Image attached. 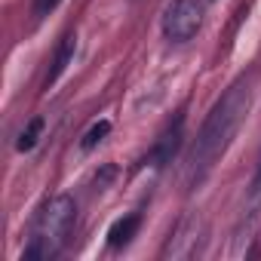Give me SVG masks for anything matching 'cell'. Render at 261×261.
Listing matches in <instances>:
<instances>
[{
    "label": "cell",
    "instance_id": "cell-9",
    "mask_svg": "<svg viewBox=\"0 0 261 261\" xmlns=\"http://www.w3.org/2000/svg\"><path fill=\"white\" fill-rule=\"evenodd\" d=\"M59 4H62V0H37V4H34V13H37V16H46V13H53Z\"/></svg>",
    "mask_w": 261,
    "mask_h": 261
},
{
    "label": "cell",
    "instance_id": "cell-8",
    "mask_svg": "<svg viewBox=\"0 0 261 261\" xmlns=\"http://www.w3.org/2000/svg\"><path fill=\"white\" fill-rule=\"evenodd\" d=\"M108 133H111V123H108V120L92 123V126H89V133H86V136H83V142H80V148H83V151H92V148L108 136Z\"/></svg>",
    "mask_w": 261,
    "mask_h": 261
},
{
    "label": "cell",
    "instance_id": "cell-3",
    "mask_svg": "<svg viewBox=\"0 0 261 261\" xmlns=\"http://www.w3.org/2000/svg\"><path fill=\"white\" fill-rule=\"evenodd\" d=\"M203 22V4L200 0H172L163 10V34L175 43H185L197 34Z\"/></svg>",
    "mask_w": 261,
    "mask_h": 261
},
{
    "label": "cell",
    "instance_id": "cell-5",
    "mask_svg": "<svg viewBox=\"0 0 261 261\" xmlns=\"http://www.w3.org/2000/svg\"><path fill=\"white\" fill-rule=\"evenodd\" d=\"M74 49H77V37H74V34L62 37V43H59V49H56V59H53V68H49V74H46V89L65 74V68H68L71 59H74Z\"/></svg>",
    "mask_w": 261,
    "mask_h": 261
},
{
    "label": "cell",
    "instance_id": "cell-4",
    "mask_svg": "<svg viewBox=\"0 0 261 261\" xmlns=\"http://www.w3.org/2000/svg\"><path fill=\"white\" fill-rule=\"evenodd\" d=\"M181 136H185V120L178 117L166 133L157 139V145H154V151H151V166H166L172 157H175V151H178V145H181Z\"/></svg>",
    "mask_w": 261,
    "mask_h": 261
},
{
    "label": "cell",
    "instance_id": "cell-1",
    "mask_svg": "<svg viewBox=\"0 0 261 261\" xmlns=\"http://www.w3.org/2000/svg\"><path fill=\"white\" fill-rule=\"evenodd\" d=\"M246 111H249V83H237L227 89V95L212 108L209 120L203 123V133L191 154V185H200L206 178V172L212 169V163L224 154V148L230 145L233 133L240 129Z\"/></svg>",
    "mask_w": 261,
    "mask_h": 261
},
{
    "label": "cell",
    "instance_id": "cell-6",
    "mask_svg": "<svg viewBox=\"0 0 261 261\" xmlns=\"http://www.w3.org/2000/svg\"><path fill=\"white\" fill-rule=\"evenodd\" d=\"M139 215H123L120 221H114V227L108 230V243L114 246V249H120V246H126L129 240L136 237V230H139Z\"/></svg>",
    "mask_w": 261,
    "mask_h": 261
},
{
    "label": "cell",
    "instance_id": "cell-2",
    "mask_svg": "<svg viewBox=\"0 0 261 261\" xmlns=\"http://www.w3.org/2000/svg\"><path fill=\"white\" fill-rule=\"evenodd\" d=\"M74 212H77V206H74V200H71L68 194L56 197V200L43 209V215H40V221H37V230H34V237H31V246H28L25 258H49V255H56L59 246L65 243V237L71 233Z\"/></svg>",
    "mask_w": 261,
    "mask_h": 261
},
{
    "label": "cell",
    "instance_id": "cell-7",
    "mask_svg": "<svg viewBox=\"0 0 261 261\" xmlns=\"http://www.w3.org/2000/svg\"><path fill=\"white\" fill-rule=\"evenodd\" d=\"M40 133H43V120H40V117H34V120L22 129V136H19L16 148H19V151H31V148L40 142Z\"/></svg>",
    "mask_w": 261,
    "mask_h": 261
},
{
    "label": "cell",
    "instance_id": "cell-10",
    "mask_svg": "<svg viewBox=\"0 0 261 261\" xmlns=\"http://www.w3.org/2000/svg\"><path fill=\"white\" fill-rule=\"evenodd\" d=\"M252 191H255V194L261 191V157H258V169H255V181H252Z\"/></svg>",
    "mask_w": 261,
    "mask_h": 261
}]
</instances>
